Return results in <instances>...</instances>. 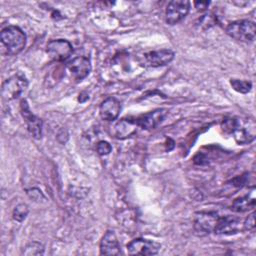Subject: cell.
Listing matches in <instances>:
<instances>
[{
    "instance_id": "cell-1",
    "label": "cell",
    "mask_w": 256,
    "mask_h": 256,
    "mask_svg": "<svg viewBox=\"0 0 256 256\" xmlns=\"http://www.w3.org/2000/svg\"><path fill=\"white\" fill-rule=\"evenodd\" d=\"M0 40L8 54L16 55L25 48L26 34L18 26L9 25L1 30Z\"/></svg>"
},
{
    "instance_id": "cell-2",
    "label": "cell",
    "mask_w": 256,
    "mask_h": 256,
    "mask_svg": "<svg viewBox=\"0 0 256 256\" xmlns=\"http://www.w3.org/2000/svg\"><path fill=\"white\" fill-rule=\"evenodd\" d=\"M226 33L233 39L241 42H251L256 35V28L253 21L243 19L229 23Z\"/></svg>"
},
{
    "instance_id": "cell-3",
    "label": "cell",
    "mask_w": 256,
    "mask_h": 256,
    "mask_svg": "<svg viewBox=\"0 0 256 256\" xmlns=\"http://www.w3.org/2000/svg\"><path fill=\"white\" fill-rule=\"evenodd\" d=\"M28 87V80L24 74L18 72L8 79H6L2 84V97L5 100H13L19 97L24 90Z\"/></svg>"
},
{
    "instance_id": "cell-4",
    "label": "cell",
    "mask_w": 256,
    "mask_h": 256,
    "mask_svg": "<svg viewBox=\"0 0 256 256\" xmlns=\"http://www.w3.org/2000/svg\"><path fill=\"white\" fill-rule=\"evenodd\" d=\"M219 215L214 211H201L195 213L193 228L198 236H206L214 231Z\"/></svg>"
},
{
    "instance_id": "cell-5",
    "label": "cell",
    "mask_w": 256,
    "mask_h": 256,
    "mask_svg": "<svg viewBox=\"0 0 256 256\" xmlns=\"http://www.w3.org/2000/svg\"><path fill=\"white\" fill-rule=\"evenodd\" d=\"M46 52L51 59L58 62H64L72 55L73 47L68 40L55 39L47 43Z\"/></svg>"
},
{
    "instance_id": "cell-6",
    "label": "cell",
    "mask_w": 256,
    "mask_h": 256,
    "mask_svg": "<svg viewBox=\"0 0 256 256\" xmlns=\"http://www.w3.org/2000/svg\"><path fill=\"white\" fill-rule=\"evenodd\" d=\"M190 9V2L187 0L170 1L165 11V21L169 25H175L181 22Z\"/></svg>"
},
{
    "instance_id": "cell-7",
    "label": "cell",
    "mask_w": 256,
    "mask_h": 256,
    "mask_svg": "<svg viewBox=\"0 0 256 256\" xmlns=\"http://www.w3.org/2000/svg\"><path fill=\"white\" fill-rule=\"evenodd\" d=\"M160 248L159 243L144 238H136L127 244V252L130 255H156Z\"/></svg>"
},
{
    "instance_id": "cell-8",
    "label": "cell",
    "mask_w": 256,
    "mask_h": 256,
    "mask_svg": "<svg viewBox=\"0 0 256 256\" xmlns=\"http://www.w3.org/2000/svg\"><path fill=\"white\" fill-rule=\"evenodd\" d=\"M175 56V53L170 49H161L150 51L142 56L141 63L146 67H160L169 64Z\"/></svg>"
},
{
    "instance_id": "cell-9",
    "label": "cell",
    "mask_w": 256,
    "mask_h": 256,
    "mask_svg": "<svg viewBox=\"0 0 256 256\" xmlns=\"http://www.w3.org/2000/svg\"><path fill=\"white\" fill-rule=\"evenodd\" d=\"M21 114L27 124L28 131L35 139H40L42 135V120L33 114L25 99L21 101Z\"/></svg>"
},
{
    "instance_id": "cell-10",
    "label": "cell",
    "mask_w": 256,
    "mask_h": 256,
    "mask_svg": "<svg viewBox=\"0 0 256 256\" xmlns=\"http://www.w3.org/2000/svg\"><path fill=\"white\" fill-rule=\"evenodd\" d=\"M67 68L76 80H82L91 72L90 60L85 56H77L67 63Z\"/></svg>"
},
{
    "instance_id": "cell-11",
    "label": "cell",
    "mask_w": 256,
    "mask_h": 256,
    "mask_svg": "<svg viewBox=\"0 0 256 256\" xmlns=\"http://www.w3.org/2000/svg\"><path fill=\"white\" fill-rule=\"evenodd\" d=\"M240 225H241V220L238 217L230 216V215L219 217L213 232L218 235L236 234L240 230Z\"/></svg>"
},
{
    "instance_id": "cell-12",
    "label": "cell",
    "mask_w": 256,
    "mask_h": 256,
    "mask_svg": "<svg viewBox=\"0 0 256 256\" xmlns=\"http://www.w3.org/2000/svg\"><path fill=\"white\" fill-rule=\"evenodd\" d=\"M166 115L167 110L161 108L141 115L135 118V120L138 127H141L142 129H153L165 119Z\"/></svg>"
},
{
    "instance_id": "cell-13",
    "label": "cell",
    "mask_w": 256,
    "mask_h": 256,
    "mask_svg": "<svg viewBox=\"0 0 256 256\" xmlns=\"http://www.w3.org/2000/svg\"><path fill=\"white\" fill-rule=\"evenodd\" d=\"M121 111L120 102L114 97L106 98L99 107V113L103 120L114 121L118 118Z\"/></svg>"
},
{
    "instance_id": "cell-14",
    "label": "cell",
    "mask_w": 256,
    "mask_h": 256,
    "mask_svg": "<svg viewBox=\"0 0 256 256\" xmlns=\"http://www.w3.org/2000/svg\"><path fill=\"white\" fill-rule=\"evenodd\" d=\"M234 139L238 144H247L255 138V124L253 121L241 123L238 121L237 128L233 132Z\"/></svg>"
},
{
    "instance_id": "cell-15",
    "label": "cell",
    "mask_w": 256,
    "mask_h": 256,
    "mask_svg": "<svg viewBox=\"0 0 256 256\" xmlns=\"http://www.w3.org/2000/svg\"><path fill=\"white\" fill-rule=\"evenodd\" d=\"M100 254L118 255L120 254V245L114 231L108 230L100 241Z\"/></svg>"
},
{
    "instance_id": "cell-16",
    "label": "cell",
    "mask_w": 256,
    "mask_h": 256,
    "mask_svg": "<svg viewBox=\"0 0 256 256\" xmlns=\"http://www.w3.org/2000/svg\"><path fill=\"white\" fill-rule=\"evenodd\" d=\"M138 125L134 119H121L113 128H114V136L119 139H123L131 136L136 132Z\"/></svg>"
},
{
    "instance_id": "cell-17",
    "label": "cell",
    "mask_w": 256,
    "mask_h": 256,
    "mask_svg": "<svg viewBox=\"0 0 256 256\" xmlns=\"http://www.w3.org/2000/svg\"><path fill=\"white\" fill-rule=\"evenodd\" d=\"M254 207H255V198L246 195V196L236 198L231 205V210L234 212L242 213V212L252 210L254 209Z\"/></svg>"
},
{
    "instance_id": "cell-18",
    "label": "cell",
    "mask_w": 256,
    "mask_h": 256,
    "mask_svg": "<svg viewBox=\"0 0 256 256\" xmlns=\"http://www.w3.org/2000/svg\"><path fill=\"white\" fill-rule=\"evenodd\" d=\"M230 84L232 88L242 94L248 93L252 88V83L247 80H240V79H230Z\"/></svg>"
},
{
    "instance_id": "cell-19",
    "label": "cell",
    "mask_w": 256,
    "mask_h": 256,
    "mask_svg": "<svg viewBox=\"0 0 256 256\" xmlns=\"http://www.w3.org/2000/svg\"><path fill=\"white\" fill-rule=\"evenodd\" d=\"M44 253V246L40 242L32 241L28 243L22 251V254L24 255H42Z\"/></svg>"
},
{
    "instance_id": "cell-20",
    "label": "cell",
    "mask_w": 256,
    "mask_h": 256,
    "mask_svg": "<svg viewBox=\"0 0 256 256\" xmlns=\"http://www.w3.org/2000/svg\"><path fill=\"white\" fill-rule=\"evenodd\" d=\"M28 213H29L28 206L26 204H24V203H20L17 206H15V208L13 209L12 216H13V219L15 221L22 222V221L25 220V218L27 217Z\"/></svg>"
},
{
    "instance_id": "cell-21",
    "label": "cell",
    "mask_w": 256,
    "mask_h": 256,
    "mask_svg": "<svg viewBox=\"0 0 256 256\" xmlns=\"http://www.w3.org/2000/svg\"><path fill=\"white\" fill-rule=\"evenodd\" d=\"M238 120L235 118H225L221 122V129L226 134H233L235 129L237 128Z\"/></svg>"
},
{
    "instance_id": "cell-22",
    "label": "cell",
    "mask_w": 256,
    "mask_h": 256,
    "mask_svg": "<svg viewBox=\"0 0 256 256\" xmlns=\"http://www.w3.org/2000/svg\"><path fill=\"white\" fill-rule=\"evenodd\" d=\"M96 149H97V152H98L99 155L105 156V155H108V154L111 152L112 146L110 145L109 142L102 140V141H99V142L97 143Z\"/></svg>"
},
{
    "instance_id": "cell-23",
    "label": "cell",
    "mask_w": 256,
    "mask_h": 256,
    "mask_svg": "<svg viewBox=\"0 0 256 256\" xmlns=\"http://www.w3.org/2000/svg\"><path fill=\"white\" fill-rule=\"evenodd\" d=\"M243 225V228L245 230H248V231H253L254 228H255V213L252 212L244 221V223L242 224Z\"/></svg>"
},
{
    "instance_id": "cell-24",
    "label": "cell",
    "mask_w": 256,
    "mask_h": 256,
    "mask_svg": "<svg viewBox=\"0 0 256 256\" xmlns=\"http://www.w3.org/2000/svg\"><path fill=\"white\" fill-rule=\"evenodd\" d=\"M210 2L208 1H195L194 2V5H195V8L198 10V11H203V10H206L209 6Z\"/></svg>"
}]
</instances>
